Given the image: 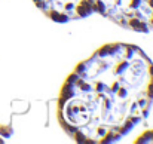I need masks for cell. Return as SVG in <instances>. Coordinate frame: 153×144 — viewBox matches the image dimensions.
Instances as JSON below:
<instances>
[{"label":"cell","mask_w":153,"mask_h":144,"mask_svg":"<svg viewBox=\"0 0 153 144\" xmlns=\"http://www.w3.org/2000/svg\"><path fill=\"white\" fill-rule=\"evenodd\" d=\"M153 107V61L131 43H108L82 61L58 98V122L76 141L114 143Z\"/></svg>","instance_id":"1"},{"label":"cell","mask_w":153,"mask_h":144,"mask_svg":"<svg viewBox=\"0 0 153 144\" xmlns=\"http://www.w3.org/2000/svg\"><path fill=\"white\" fill-rule=\"evenodd\" d=\"M102 16L122 28L150 33L153 31V0H107Z\"/></svg>","instance_id":"2"},{"label":"cell","mask_w":153,"mask_h":144,"mask_svg":"<svg viewBox=\"0 0 153 144\" xmlns=\"http://www.w3.org/2000/svg\"><path fill=\"white\" fill-rule=\"evenodd\" d=\"M34 4L49 19L64 24L83 19L94 13L102 15L107 0H33Z\"/></svg>","instance_id":"3"}]
</instances>
